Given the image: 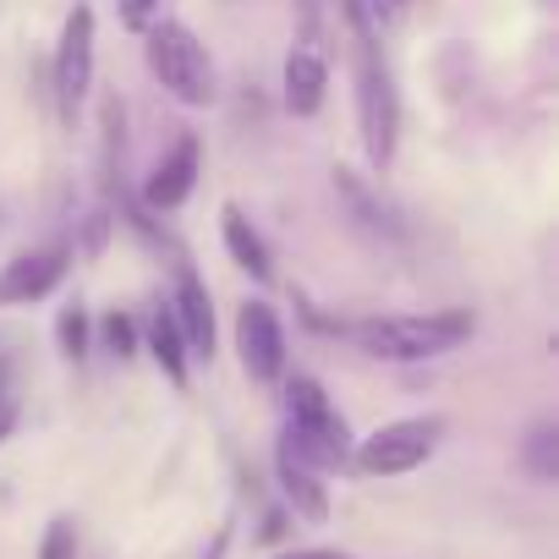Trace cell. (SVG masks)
I'll list each match as a JSON object with an SVG mask.
<instances>
[{
  "label": "cell",
  "mask_w": 559,
  "mask_h": 559,
  "mask_svg": "<svg viewBox=\"0 0 559 559\" xmlns=\"http://www.w3.org/2000/svg\"><path fill=\"white\" fill-rule=\"evenodd\" d=\"M236 352L252 384H274L286 373V330H280V313L269 302L236 308Z\"/></svg>",
  "instance_id": "8992f818"
},
{
  "label": "cell",
  "mask_w": 559,
  "mask_h": 559,
  "mask_svg": "<svg viewBox=\"0 0 559 559\" xmlns=\"http://www.w3.org/2000/svg\"><path fill=\"white\" fill-rule=\"evenodd\" d=\"M94 45H99V23L94 7H72L61 23V45H56V105L61 121H78L88 88H94Z\"/></svg>",
  "instance_id": "5b68a950"
},
{
  "label": "cell",
  "mask_w": 559,
  "mask_h": 559,
  "mask_svg": "<svg viewBox=\"0 0 559 559\" xmlns=\"http://www.w3.org/2000/svg\"><path fill=\"white\" fill-rule=\"evenodd\" d=\"M143 341H148V357L165 368V379H170L176 390H187V368H192V357H187V341H181V330H176L170 308L148 313V324H143Z\"/></svg>",
  "instance_id": "4fadbf2b"
},
{
  "label": "cell",
  "mask_w": 559,
  "mask_h": 559,
  "mask_svg": "<svg viewBox=\"0 0 559 559\" xmlns=\"http://www.w3.org/2000/svg\"><path fill=\"white\" fill-rule=\"evenodd\" d=\"M198 159H203V143H198L192 132H181V138L170 143V154L148 170V181H143V209H148V214H176V209L192 198V187H198Z\"/></svg>",
  "instance_id": "ba28073f"
},
{
  "label": "cell",
  "mask_w": 559,
  "mask_h": 559,
  "mask_svg": "<svg viewBox=\"0 0 559 559\" xmlns=\"http://www.w3.org/2000/svg\"><path fill=\"white\" fill-rule=\"evenodd\" d=\"M88 335H94V330H88V313H83L78 302L61 308V319H56V341H61V357H67V362H83V357H88Z\"/></svg>",
  "instance_id": "9a60e30c"
},
{
  "label": "cell",
  "mask_w": 559,
  "mask_h": 559,
  "mask_svg": "<svg viewBox=\"0 0 559 559\" xmlns=\"http://www.w3.org/2000/svg\"><path fill=\"white\" fill-rule=\"evenodd\" d=\"M521 461L537 483H554L559 477V423H537L526 439H521Z\"/></svg>",
  "instance_id": "5bb4252c"
},
{
  "label": "cell",
  "mask_w": 559,
  "mask_h": 559,
  "mask_svg": "<svg viewBox=\"0 0 559 559\" xmlns=\"http://www.w3.org/2000/svg\"><path fill=\"white\" fill-rule=\"evenodd\" d=\"M12 428H17V401H12V395H0V444L12 439Z\"/></svg>",
  "instance_id": "d6986e66"
},
{
  "label": "cell",
  "mask_w": 559,
  "mask_h": 559,
  "mask_svg": "<svg viewBox=\"0 0 559 559\" xmlns=\"http://www.w3.org/2000/svg\"><path fill=\"white\" fill-rule=\"evenodd\" d=\"M170 319L187 341V357H214V302H209V286L181 263L176 274V297H170Z\"/></svg>",
  "instance_id": "9c48e42d"
},
{
  "label": "cell",
  "mask_w": 559,
  "mask_h": 559,
  "mask_svg": "<svg viewBox=\"0 0 559 559\" xmlns=\"http://www.w3.org/2000/svg\"><path fill=\"white\" fill-rule=\"evenodd\" d=\"M99 341H105V352H110V357H121V362H127V357H138V319H132V313H121V308H116V313H105V319H99Z\"/></svg>",
  "instance_id": "2e32d148"
},
{
  "label": "cell",
  "mask_w": 559,
  "mask_h": 559,
  "mask_svg": "<svg viewBox=\"0 0 559 559\" xmlns=\"http://www.w3.org/2000/svg\"><path fill=\"white\" fill-rule=\"evenodd\" d=\"M274 477H280V493H286V504L302 515V521H330V488H324V477L292 450V444H280L274 450Z\"/></svg>",
  "instance_id": "8fae6325"
},
{
  "label": "cell",
  "mask_w": 559,
  "mask_h": 559,
  "mask_svg": "<svg viewBox=\"0 0 559 559\" xmlns=\"http://www.w3.org/2000/svg\"><path fill=\"white\" fill-rule=\"evenodd\" d=\"M72 252L67 247H39V252H17L12 263H0V308H23L50 297L61 280H67Z\"/></svg>",
  "instance_id": "52a82bcc"
},
{
  "label": "cell",
  "mask_w": 559,
  "mask_h": 559,
  "mask_svg": "<svg viewBox=\"0 0 559 559\" xmlns=\"http://www.w3.org/2000/svg\"><path fill=\"white\" fill-rule=\"evenodd\" d=\"M39 559H78V526L61 515L45 526V543H39Z\"/></svg>",
  "instance_id": "e0dca14e"
},
{
  "label": "cell",
  "mask_w": 559,
  "mask_h": 559,
  "mask_svg": "<svg viewBox=\"0 0 559 559\" xmlns=\"http://www.w3.org/2000/svg\"><path fill=\"white\" fill-rule=\"evenodd\" d=\"M143 56H148L154 83H159L170 99H181V105H192V110L214 105L219 78H214L209 45H203L187 23H154V28L143 34Z\"/></svg>",
  "instance_id": "3957f363"
},
{
  "label": "cell",
  "mask_w": 559,
  "mask_h": 559,
  "mask_svg": "<svg viewBox=\"0 0 559 559\" xmlns=\"http://www.w3.org/2000/svg\"><path fill=\"white\" fill-rule=\"evenodd\" d=\"M472 335H477V313H472V308L384 313V319L352 324V341H357L373 362H433V357L461 352Z\"/></svg>",
  "instance_id": "6da1fadb"
},
{
  "label": "cell",
  "mask_w": 559,
  "mask_h": 559,
  "mask_svg": "<svg viewBox=\"0 0 559 559\" xmlns=\"http://www.w3.org/2000/svg\"><path fill=\"white\" fill-rule=\"evenodd\" d=\"M444 439V417H401L373 428L362 444H352V466L362 477H406L417 472Z\"/></svg>",
  "instance_id": "277c9868"
},
{
  "label": "cell",
  "mask_w": 559,
  "mask_h": 559,
  "mask_svg": "<svg viewBox=\"0 0 559 559\" xmlns=\"http://www.w3.org/2000/svg\"><path fill=\"white\" fill-rule=\"evenodd\" d=\"M324 94H330V61L308 45H297L286 56V72H280V99H286L292 116H319L324 110Z\"/></svg>",
  "instance_id": "30bf717a"
},
{
  "label": "cell",
  "mask_w": 559,
  "mask_h": 559,
  "mask_svg": "<svg viewBox=\"0 0 559 559\" xmlns=\"http://www.w3.org/2000/svg\"><path fill=\"white\" fill-rule=\"evenodd\" d=\"M116 17L127 34H148L159 23V0H116Z\"/></svg>",
  "instance_id": "ac0fdd59"
},
{
  "label": "cell",
  "mask_w": 559,
  "mask_h": 559,
  "mask_svg": "<svg viewBox=\"0 0 559 559\" xmlns=\"http://www.w3.org/2000/svg\"><path fill=\"white\" fill-rule=\"evenodd\" d=\"M280 444H292L313 472H341L352 466V428L324 395L319 379H292L286 384V433Z\"/></svg>",
  "instance_id": "7a4b0ae2"
},
{
  "label": "cell",
  "mask_w": 559,
  "mask_h": 559,
  "mask_svg": "<svg viewBox=\"0 0 559 559\" xmlns=\"http://www.w3.org/2000/svg\"><path fill=\"white\" fill-rule=\"evenodd\" d=\"M219 236H225V252H230V263L241 269V274H252L258 286L263 280H274V258H269V241L258 236V225L236 209V203H225L219 209Z\"/></svg>",
  "instance_id": "7c38bea8"
},
{
  "label": "cell",
  "mask_w": 559,
  "mask_h": 559,
  "mask_svg": "<svg viewBox=\"0 0 559 559\" xmlns=\"http://www.w3.org/2000/svg\"><path fill=\"white\" fill-rule=\"evenodd\" d=\"M274 559H346L335 548H292V554H274Z\"/></svg>",
  "instance_id": "ffe728a7"
}]
</instances>
